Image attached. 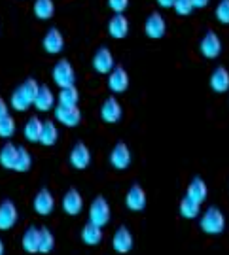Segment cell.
<instances>
[{
    "mask_svg": "<svg viewBox=\"0 0 229 255\" xmlns=\"http://www.w3.org/2000/svg\"><path fill=\"white\" fill-rule=\"evenodd\" d=\"M112 219V208L108 201L99 195L95 201L91 202V206H89V221L95 223V225H99V227H104V225H108Z\"/></svg>",
    "mask_w": 229,
    "mask_h": 255,
    "instance_id": "cell-2",
    "label": "cell"
},
{
    "mask_svg": "<svg viewBox=\"0 0 229 255\" xmlns=\"http://www.w3.org/2000/svg\"><path fill=\"white\" fill-rule=\"evenodd\" d=\"M57 140H59L57 123L51 121V119H47V121H44V127H42V134H40V142H38V144H42V146H46V147H51L57 144Z\"/></svg>",
    "mask_w": 229,
    "mask_h": 255,
    "instance_id": "cell-25",
    "label": "cell"
},
{
    "mask_svg": "<svg viewBox=\"0 0 229 255\" xmlns=\"http://www.w3.org/2000/svg\"><path fill=\"white\" fill-rule=\"evenodd\" d=\"M209 85L214 93H228L229 91V70L226 66H216L211 74V80H209Z\"/></svg>",
    "mask_w": 229,
    "mask_h": 255,
    "instance_id": "cell-18",
    "label": "cell"
},
{
    "mask_svg": "<svg viewBox=\"0 0 229 255\" xmlns=\"http://www.w3.org/2000/svg\"><path fill=\"white\" fill-rule=\"evenodd\" d=\"M207 195H209V187H207L205 180H203V178H199V176H195L192 182H190V185H188L186 197H190L192 201L203 204V202L207 201Z\"/></svg>",
    "mask_w": 229,
    "mask_h": 255,
    "instance_id": "cell-21",
    "label": "cell"
},
{
    "mask_svg": "<svg viewBox=\"0 0 229 255\" xmlns=\"http://www.w3.org/2000/svg\"><path fill=\"white\" fill-rule=\"evenodd\" d=\"M32 168V155L28 153V149L27 147H23V146H19L17 149V161H15V172H28Z\"/></svg>",
    "mask_w": 229,
    "mask_h": 255,
    "instance_id": "cell-31",
    "label": "cell"
},
{
    "mask_svg": "<svg viewBox=\"0 0 229 255\" xmlns=\"http://www.w3.org/2000/svg\"><path fill=\"white\" fill-rule=\"evenodd\" d=\"M21 246L27 254H38V248H40V227H30L23 233L21 237Z\"/></svg>",
    "mask_w": 229,
    "mask_h": 255,
    "instance_id": "cell-22",
    "label": "cell"
},
{
    "mask_svg": "<svg viewBox=\"0 0 229 255\" xmlns=\"http://www.w3.org/2000/svg\"><path fill=\"white\" fill-rule=\"evenodd\" d=\"M9 114V106H8V102L4 101L2 97H0V119L2 118H6Z\"/></svg>",
    "mask_w": 229,
    "mask_h": 255,
    "instance_id": "cell-37",
    "label": "cell"
},
{
    "mask_svg": "<svg viewBox=\"0 0 229 255\" xmlns=\"http://www.w3.org/2000/svg\"><path fill=\"white\" fill-rule=\"evenodd\" d=\"M199 227L205 235H222L224 229H226V218H224V212L218 206H209L203 214H199Z\"/></svg>",
    "mask_w": 229,
    "mask_h": 255,
    "instance_id": "cell-1",
    "label": "cell"
},
{
    "mask_svg": "<svg viewBox=\"0 0 229 255\" xmlns=\"http://www.w3.org/2000/svg\"><path fill=\"white\" fill-rule=\"evenodd\" d=\"M32 11H34L36 19L47 21V19L53 17V13H55V4H53V0H36Z\"/></svg>",
    "mask_w": 229,
    "mask_h": 255,
    "instance_id": "cell-28",
    "label": "cell"
},
{
    "mask_svg": "<svg viewBox=\"0 0 229 255\" xmlns=\"http://www.w3.org/2000/svg\"><path fill=\"white\" fill-rule=\"evenodd\" d=\"M144 32H146L148 38L152 40H159V38L165 36L167 32V21L165 17L159 13V11H152L148 15L146 23H144Z\"/></svg>",
    "mask_w": 229,
    "mask_h": 255,
    "instance_id": "cell-7",
    "label": "cell"
},
{
    "mask_svg": "<svg viewBox=\"0 0 229 255\" xmlns=\"http://www.w3.org/2000/svg\"><path fill=\"white\" fill-rule=\"evenodd\" d=\"M42 127H44V121L38 118V116H30L23 127V134L27 142H40V134H42Z\"/></svg>",
    "mask_w": 229,
    "mask_h": 255,
    "instance_id": "cell-23",
    "label": "cell"
},
{
    "mask_svg": "<svg viewBox=\"0 0 229 255\" xmlns=\"http://www.w3.org/2000/svg\"><path fill=\"white\" fill-rule=\"evenodd\" d=\"M114 66H116V61H114V55H112L110 49L106 46L99 47L95 51V55H93V68H95V72L106 76V74H110Z\"/></svg>",
    "mask_w": 229,
    "mask_h": 255,
    "instance_id": "cell-11",
    "label": "cell"
},
{
    "mask_svg": "<svg viewBox=\"0 0 229 255\" xmlns=\"http://www.w3.org/2000/svg\"><path fill=\"white\" fill-rule=\"evenodd\" d=\"M17 149L19 146L6 142L4 146L0 147V166L6 170H13L15 168V161H17Z\"/></svg>",
    "mask_w": 229,
    "mask_h": 255,
    "instance_id": "cell-24",
    "label": "cell"
},
{
    "mask_svg": "<svg viewBox=\"0 0 229 255\" xmlns=\"http://www.w3.org/2000/svg\"><path fill=\"white\" fill-rule=\"evenodd\" d=\"M123 116V108H121V104L116 97H108V99H104V102L101 104V119L104 123H118L119 119Z\"/></svg>",
    "mask_w": 229,
    "mask_h": 255,
    "instance_id": "cell-15",
    "label": "cell"
},
{
    "mask_svg": "<svg viewBox=\"0 0 229 255\" xmlns=\"http://www.w3.org/2000/svg\"><path fill=\"white\" fill-rule=\"evenodd\" d=\"M63 210L68 216H80L83 210V197L76 187H70L63 197Z\"/></svg>",
    "mask_w": 229,
    "mask_h": 255,
    "instance_id": "cell-16",
    "label": "cell"
},
{
    "mask_svg": "<svg viewBox=\"0 0 229 255\" xmlns=\"http://www.w3.org/2000/svg\"><path fill=\"white\" fill-rule=\"evenodd\" d=\"M131 161H133V157H131V149L125 142H118L116 146L112 147L110 151V164L116 168V170H127L129 166H131Z\"/></svg>",
    "mask_w": 229,
    "mask_h": 255,
    "instance_id": "cell-10",
    "label": "cell"
},
{
    "mask_svg": "<svg viewBox=\"0 0 229 255\" xmlns=\"http://www.w3.org/2000/svg\"><path fill=\"white\" fill-rule=\"evenodd\" d=\"M68 163L76 170H85L91 164V151L83 142H76L68 155Z\"/></svg>",
    "mask_w": 229,
    "mask_h": 255,
    "instance_id": "cell-5",
    "label": "cell"
},
{
    "mask_svg": "<svg viewBox=\"0 0 229 255\" xmlns=\"http://www.w3.org/2000/svg\"><path fill=\"white\" fill-rule=\"evenodd\" d=\"M15 130H17V125H15V119L11 118V116H6V118L0 119V138H4V140H9V138L15 134Z\"/></svg>",
    "mask_w": 229,
    "mask_h": 255,
    "instance_id": "cell-33",
    "label": "cell"
},
{
    "mask_svg": "<svg viewBox=\"0 0 229 255\" xmlns=\"http://www.w3.org/2000/svg\"><path fill=\"white\" fill-rule=\"evenodd\" d=\"M6 254V244H4V240L0 238V255H4Z\"/></svg>",
    "mask_w": 229,
    "mask_h": 255,
    "instance_id": "cell-40",
    "label": "cell"
},
{
    "mask_svg": "<svg viewBox=\"0 0 229 255\" xmlns=\"http://www.w3.org/2000/svg\"><path fill=\"white\" fill-rule=\"evenodd\" d=\"M178 212H180V216L184 219H195L199 218V214H201V204L192 201L190 197H184L180 204H178Z\"/></svg>",
    "mask_w": 229,
    "mask_h": 255,
    "instance_id": "cell-27",
    "label": "cell"
},
{
    "mask_svg": "<svg viewBox=\"0 0 229 255\" xmlns=\"http://www.w3.org/2000/svg\"><path fill=\"white\" fill-rule=\"evenodd\" d=\"M32 206H34V212L38 216H51V212L55 210V197L53 193L49 191L47 187H42L40 191L36 193L34 201H32Z\"/></svg>",
    "mask_w": 229,
    "mask_h": 255,
    "instance_id": "cell-8",
    "label": "cell"
},
{
    "mask_svg": "<svg viewBox=\"0 0 229 255\" xmlns=\"http://www.w3.org/2000/svg\"><path fill=\"white\" fill-rule=\"evenodd\" d=\"M9 104H11V108L17 110V112H27L32 102L28 101V97L25 93L21 91V87H17L15 91L11 93V97H9Z\"/></svg>",
    "mask_w": 229,
    "mask_h": 255,
    "instance_id": "cell-32",
    "label": "cell"
},
{
    "mask_svg": "<svg viewBox=\"0 0 229 255\" xmlns=\"http://www.w3.org/2000/svg\"><path fill=\"white\" fill-rule=\"evenodd\" d=\"M32 106L38 112H49V110H53V106H55V95H53L49 85H40Z\"/></svg>",
    "mask_w": 229,
    "mask_h": 255,
    "instance_id": "cell-19",
    "label": "cell"
},
{
    "mask_svg": "<svg viewBox=\"0 0 229 255\" xmlns=\"http://www.w3.org/2000/svg\"><path fill=\"white\" fill-rule=\"evenodd\" d=\"M59 104H66V106H76L80 101V93L76 89V85H68V87H61L59 97H57Z\"/></svg>",
    "mask_w": 229,
    "mask_h": 255,
    "instance_id": "cell-30",
    "label": "cell"
},
{
    "mask_svg": "<svg viewBox=\"0 0 229 255\" xmlns=\"http://www.w3.org/2000/svg\"><path fill=\"white\" fill-rule=\"evenodd\" d=\"M53 82L59 87H68V85H76V72H74V66L66 59H61L59 63L53 66Z\"/></svg>",
    "mask_w": 229,
    "mask_h": 255,
    "instance_id": "cell-3",
    "label": "cell"
},
{
    "mask_svg": "<svg viewBox=\"0 0 229 255\" xmlns=\"http://www.w3.org/2000/svg\"><path fill=\"white\" fill-rule=\"evenodd\" d=\"M82 240L83 244H87V246H99L102 242V227L87 221L82 229Z\"/></svg>",
    "mask_w": 229,
    "mask_h": 255,
    "instance_id": "cell-26",
    "label": "cell"
},
{
    "mask_svg": "<svg viewBox=\"0 0 229 255\" xmlns=\"http://www.w3.org/2000/svg\"><path fill=\"white\" fill-rule=\"evenodd\" d=\"M173 8H174V11L180 15V17L190 15L193 9H195V8H193V4H192V0H174Z\"/></svg>",
    "mask_w": 229,
    "mask_h": 255,
    "instance_id": "cell-35",
    "label": "cell"
},
{
    "mask_svg": "<svg viewBox=\"0 0 229 255\" xmlns=\"http://www.w3.org/2000/svg\"><path fill=\"white\" fill-rule=\"evenodd\" d=\"M157 4H159V8H173V4H174V0H157Z\"/></svg>",
    "mask_w": 229,
    "mask_h": 255,
    "instance_id": "cell-39",
    "label": "cell"
},
{
    "mask_svg": "<svg viewBox=\"0 0 229 255\" xmlns=\"http://www.w3.org/2000/svg\"><path fill=\"white\" fill-rule=\"evenodd\" d=\"M148 199H146V191L142 189V185L138 183H133L129 187L127 195H125V206H127L131 212H142L146 208Z\"/></svg>",
    "mask_w": 229,
    "mask_h": 255,
    "instance_id": "cell-13",
    "label": "cell"
},
{
    "mask_svg": "<svg viewBox=\"0 0 229 255\" xmlns=\"http://www.w3.org/2000/svg\"><path fill=\"white\" fill-rule=\"evenodd\" d=\"M129 6V0H108V8L114 13H123Z\"/></svg>",
    "mask_w": 229,
    "mask_h": 255,
    "instance_id": "cell-36",
    "label": "cell"
},
{
    "mask_svg": "<svg viewBox=\"0 0 229 255\" xmlns=\"http://www.w3.org/2000/svg\"><path fill=\"white\" fill-rule=\"evenodd\" d=\"M133 246H135V238H133V233L129 231V227H125V225L118 227V231L112 237V248H114V252H118V254H129L133 250Z\"/></svg>",
    "mask_w": 229,
    "mask_h": 255,
    "instance_id": "cell-12",
    "label": "cell"
},
{
    "mask_svg": "<svg viewBox=\"0 0 229 255\" xmlns=\"http://www.w3.org/2000/svg\"><path fill=\"white\" fill-rule=\"evenodd\" d=\"M19 210L13 202L6 199L0 202V231H9L17 225Z\"/></svg>",
    "mask_w": 229,
    "mask_h": 255,
    "instance_id": "cell-9",
    "label": "cell"
},
{
    "mask_svg": "<svg viewBox=\"0 0 229 255\" xmlns=\"http://www.w3.org/2000/svg\"><path fill=\"white\" fill-rule=\"evenodd\" d=\"M42 46L46 49V53L49 55H59L64 49V36L59 28H49L46 32V36L42 40Z\"/></svg>",
    "mask_w": 229,
    "mask_h": 255,
    "instance_id": "cell-17",
    "label": "cell"
},
{
    "mask_svg": "<svg viewBox=\"0 0 229 255\" xmlns=\"http://www.w3.org/2000/svg\"><path fill=\"white\" fill-rule=\"evenodd\" d=\"M55 250V235L47 227H40V248L38 254H51Z\"/></svg>",
    "mask_w": 229,
    "mask_h": 255,
    "instance_id": "cell-29",
    "label": "cell"
},
{
    "mask_svg": "<svg viewBox=\"0 0 229 255\" xmlns=\"http://www.w3.org/2000/svg\"><path fill=\"white\" fill-rule=\"evenodd\" d=\"M108 34L114 40H123L129 34V21L123 13H116L108 21Z\"/></svg>",
    "mask_w": 229,
    "mask_h": 255,
    "instance_id": "cell-20",
    "label": "cell"
},
{
    "mask_svg": "<svg viewBox=\"0 0 229 255\" xmlns=\"http://www.w3.org/2000/svg\"><path fill=\"white\" fill-rule=\"evenodd\" d=\"M55 119L64 127H78L82 123V112L76 106H66V104H57Z\"/></svg>",
    "mask_w": 229,
    "mask_h": 255,
    "instance_id": "cell-4",
    "label": "cell"
},
{
    "mask_svg": "<svg viewBox=\"0 0 229 255\" xmlns=\"http://www.w3.org/2000/svg\"><path fill=\"white\" fill-rule=\"evenodd\" d=\"M129 87V74L127 70L123 68V66H114L108 74V89L112 93H116V95H121V93H125Z\"/></svg>",
    "mask_w": 229,
    "mask_h": 255,
    "instance_id": "cell-14",
    "label": "cell"
},
{
    "mask_svg": "<svg viewBox=\"0 0 229 255\" xmlns=\"http://www.w3.org/2000/svg\"><path fill=\"white\" fill-rule=\"evenodd\" d=\"M199 51H201V55L205 59H216V57H220L222 53L220 36L216 32H212V30H207L205 36L201 38V42H199Z\"/></svg>",
    "mask_w": 229,
    "mask_h": 255,
    "instance_id": "cell-6",
    "label": "cell"
},
{
    "mask_svg": "<svg viewBox=\"0 0 229 255\" xmlns=\"http://www.w3.org/2000/svg\"><path fill=\"white\" fill-rule=\"evenodd\" d=\"M192 4H193V8L203 9V8H207V6L211 4V0H192Z\"/></svg>",
    "mask_w": 229,
    "mask_h": 255,
    "instance_id": "cell-38",
    "label": "cell"
},
{
    "mask_svg": "<svg viewBox=\"0 0 229 255\" xmlns=\"http://www.w3.org/2000/svg\"><path fill=\"white\" fill-rule=\"evenodd\" d=\"M214 15L222 25H229V0H220L214 9Z\"/></svg>",
    "mask_w": 229,
    "mask_h": 255,
    "instance_id": "cell-34",
    "label": "cell"
}]
</instances>
